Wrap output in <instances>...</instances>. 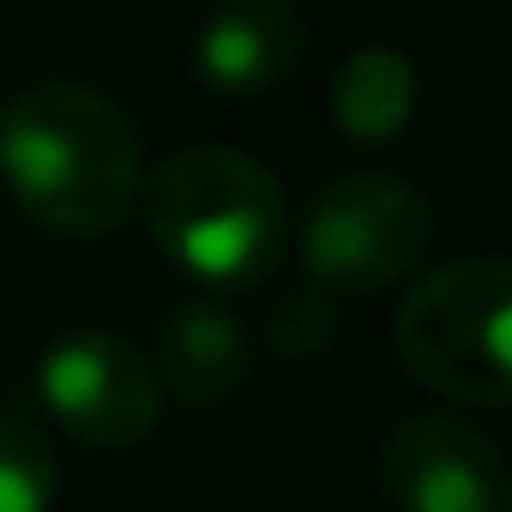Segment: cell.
<instances>
[{
	"mask_svg": "<svg viewBox=\"0 0 512 512\" xmlns=\"http://www.w3.org/2000/svg\"><path fill=\"white\" fill-rule=\"evenodd\" d=\"M0 181L31 223L97 241L121 229L145 193L139 133L91 85H25L0 109Z\"/></svg>",
	"mask_w": 512,
	"mask_h": 512,
	"instance_id": "obj_1",
	"label": "cell"
},
{
	"mask_svg": "<svg viewBox=\"0 0 512 512\" xmlns=\"http://www.w3.org/2000/svg\"><path fill=\"white\" fill-rule=\"evenodd\" d=\"M145 199L151 241L163 260L217 296L266 290L284 266L290 211L284 187L266 163L223 145H193L157 163Z\"/></svg>",
	"mask_w": 512,
	"mask_h": 512,
	"instance_id": "obj_2",
	"label": "cell"
},
{
	"mask_svg": "<svg viewBox=\"0 0 512 512\" xmlns=\"http://www.w3.org/2000/svg\"><path fill=\"white\" fill-rule=\"evenodd\" d=\"M398 356L404 368L464 410L512 404V272L500 260H452L428 272L398 302Z\"/></svg>",
	"mask_w": 512,
	"mask_h": 512,
	"instance_id": "obj_3",
	"label": "cell"
},
{
	"mask_svg": "<svg viewBox=\"0 0 512 512\" xmlns=\"http://www.w3.org/2000/svg\"><path fill=\"white\" fill-rule=\"evenodd\" d=\"M428 199L398 175H344L332 181L296 235L302 272L326 296H374L392 290L428 247Z\"/></svg>",
	"mask_w": 512,
	"mask_h": 512,
	"instance_id": "obj_4",
	"label": "cell"
},
{
	"mask_svg": "<svg viewBox=\"0 0 512 512\" xmlns=\"http://www.w3.org/2000/svg\"><path fill=\"white\" fill-rule=\"evenodd\" d=\"M37 386L49 416L85 446H139L163 416V386L151 356L97 326L61 332L37 362Z\"/></svg>",
	"mask_w": 512,
	"mask_h": 512,
	"instance_id": "obj_5",
	"label": "cell"
},
{
	"mask_svg": "<svg viewBox=\"0 0 512 512\" xmlns=\"http://www.w3.org/2000/svg\"><path fill=\"white\" fill-rule=\"evenodd\" d=\"M380 488L398 512H506V452L464 416H410L380 446Z\"/></svg>",
	"mask_w": 512,
	"mask_h": 512,
	"instance_id": "obj_6",
	"label": "cell"
},
{
	"mask_svg": "<svg viewBox=\"0 0 512 512\" xmlns=\"http://www.w3.org/2000/svg\"><path fill=\"white\" fill-rule=\"evenodd\" d=\"M302 61V13L290 0H223L199 25L193 67L217 97H266Z\"/></svg>",
	"mask_w": 512,
	"mask_h": 512,
	"instance_id": "obj_7",
	"label": "cell"
},
{
	"mask_svg": "<svg viewBox=\"0 0 512 512\" xmlns=\"http://www.w3.org/2000/svg\"><path fill=\"white\" fill-rule=\"evenodd\" d=\"M151 368H157L163 398L175 392L181 404H223V398L241 392V380L253 368V338L229 308L187 302V308H175L163 320Z\"/></svg>",
	"mask_w": 512,
	"mask_h": 512,
	"instance_id": "obj_8",
	"label": "cell"
},
{
	"mask_svg": "<svg viewBox=\"0 0 512 512\" xmlns=\"http://www.w3.org/2000/svg\"><path fill=\"white\" fill-rule=\"evenodd\" d=\"M416 103H422V79H416V61L392 43H368V49H350L332 73V121L344 139L356 145H386L398 139L410 121H416Z\"/></svg>",
	"mask_w": 512,
	"mask_h": 512,
	"instance_id": "obj_9",
	"label": "cell"
},
{
	"mask_svg": "<svg viewBox=\"0 0 512 512\" xmlns=\"http://www.w3.org/2000/svg\"><path fill=\"white\" fill-rule=\"evenodd\" d=\"M55 494H61L55 446L25 422H0V512H55Z\"/></svg>",
	"mask_w": 512,
	"mask_h": 512,
	"instance_id": "obj_10",
	"label": "cell"
},
{
	"mask_svg": "<svg viewBox=\"0 0 512 512\" xmlns=\"http://www.w3.org/2000/svg\"><path fill=\"white\" fill-rule=\"evenodd\" d=\"M332 332H338V320H332V296H326V290L302 284V290H284V296L272 302L266 338H272L278 356H320V350L332 344Z\"/></svg>",
	"mask_w": 512,
	"mask_h": 512,
	"instance_id": "obj_11",
	"label": "cell"
}]
</instances>
